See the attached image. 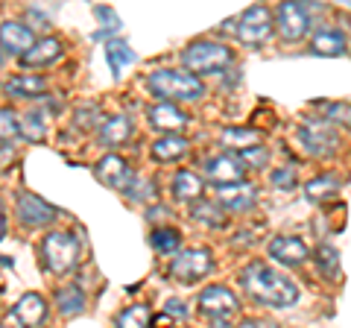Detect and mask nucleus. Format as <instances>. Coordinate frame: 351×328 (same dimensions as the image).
<instances>
[{
    "instance_id": "1",
    "label": "nucleus",
    "mask_w": 351,
    "mask_h": 328,
    "mask_svg": "<svg viewBox=\"0 0 351 328\" xmlns=\"http://www.w3.org/2000/svg\"><path fill=\"white\" fill-rule=\"evenodd\" d=\"M240 281L252 299H258L261 305H269V308H290V305L299 299V288L290 276H284L281 270L255 261L240 272Z\"/></svg>"
},
{
    "instance_id": "2",
    "label": "nucleus",
    "mask_w": 351,
    "mask_h": 328,
    "mask_svg": "<svg viewBox=\"0 0 351 328\" xmlns=\"http://www.w3.org/2000/svg\"><path fill=\"white\" fill-rule=\"evenodd\" d=\"M147 89L156 97H161L164 103H193L205 97V85L199 82V76L170 68L152 71L147 76Z\"/></svg>"
},
{
    "instance_id": "3",
    "label": "nucleus",
    "mask_w": 351,
    "mask_h": 328,
    "mask_svg": "<svg viewBox=\"0 0 351 328\" xmlns=\"http://www.w3.org/2000/svg\"><path fill=\"white\" fill-rule=\"evenodd\" d=\"M80 253H82V244H80V237L71 232H50L41 240L44 267H47L53 276L71 272L76 267V261H80Z\"/></svg>"
},
{
    "instance_id": "4",
    "label": "nucleus",
    "mask_w": 351,
    "mask_h": 328,
    "mask_svg": "<svg viewBox=\"0 0 351 328\" xmlns=\"http://www.w3.org/2000/svg\"><path fill=\"white\" fill-rule=\"evenodd\" d=\"M234 62V53L219 41H196L182 53V65L193 73H219Z\"/></svg>"
},
{
    "instance_id": "5",
    "label": "nucleus",
    "mask_w": 351,
    "mask_h": 328,
    "mask_svg": "<svg viewBox=\"0 0 351 328\" xmlns=\"http://www.w3.org/2000/svg\"><path fill=\"white\" fill-rule=\"evenodd\" d=\"M272 30H276V18H272V12L267 6H252L237 18V38L243 41L246 47L267 45Z\"/></svg>"
},
{
    "instance_id": "6",
    "label": "nucleus",
    "mask_w": 351,
    "mask_h": 328,
    "mask_svg": "<svg viewBox=\"0 0 351 328\" xmlns=\"http://www.w3.org/2000/svg\"><path fill=\"white\" fill-rule=\"evenodd\" d=\"M211 267H214L211 253L196 246V249H182V253L170 261V270L167 272H170V279H176V281L193 284V281L205 279L208 272H211Z\"/></svg>"
},
{
    "instance_id": "7",
    "label": "nucleus",
    "mask_w": 351,
    "mask_h": 328,
    "mask_svg": "<svg viewBox=\"0 0 351 328\" xmlns=\"http://www.w3.org/2000/svg\"><path fill=\"white\" fill-rule=\"evenodd\" d=\"M299 144H302V150L307 152V156L325 159V156H331V152L337 150L339 138L334 132V126L319 117V120H307V124L299 126Z\"/></svg>"
},
{
    "instance_id": "8",
    "label": "nucleus",
    "mask_w": 351,
    "mask_h": 328,
    "mask_svg": "<svg viewBox=\"0 0 351 328\" xmlns=\"http://www.w3.org/2000/svg\"><path fill=\"white\" fill-rule=\"evenodd\" d=\"M199 311L217 323H226L228 316H234L240 311V302L232 290L223 288V284H208V288L199 293Z\"/></svg>"
},
{
    "instance_id": "9",
    "label": "nucleus",
    "mask_w": 351,
    "mask_h": 328,
    "mask_svg": "<svg viewBox=\"0 0 351 328\" xmlns=\"http://www.w3.org/2000/svg\"><path fill=\"white\" fill-rule=\"evenodd\" d=\"M94 176L103 185H108V188L123 191V194L132 188V182H135V173H132L129 161L123 156H117V152H108V156H103L94 164Z\"/></svg>"
},
{
    "instance_id": "10",
    "label": "nucleus",
    "mask_w": 351,
    "mask_h": 328,
    "mask_svg": "<svg viewBox=\"0 0 351 328\" xmlns=\"http://www.w3.org/2000/svg\"><path fill=\"white\" fill-rule=\"evenodd\" d=\"M276 27L284 41H302L311 30V15L302 3H281L276 12Z\"/></svg>"
},
{
    "instance_id": "11",
    "label": "nucleus",
    "mask_w": 351,
    "mask_h": 328,
    "mask_svg": "<svg viewBox=\"0 0 351 328\" xmlns=\"http://www.w3.org/2000/svg\"><path fill=\"white\" fill-rule=\"evenodd\" d=\"M202 173H205V179H211L219 188V185L243 182L246 167H243V161H240L237 156H232V152H219V156H211L202 164Z\"/></svg>"
},
{
    "instance_id": "12",
    "label": "nucleus",
    "mask_w": 351,
    "mask_h": 328,
    "mask_svg": "<svg viewBox=\"0 0 351 328\" xmlns=\"http://www.w3.org/2000/svg\"><path fill=\"white\" fill-rule=\"evenodd\" d=\"M18 220L24 223L27 229H41V226H50L53 220L59 217V211L53 209L50 202H44L41 196L36 194H21L18 196Z\"/></svg>"
},
{
    "instance_id": "13",
    "label": "nucleus",
    "mask_w": 351,
    "mask_h": 328,
    "mask_svg": "<svg viewBox=\"0 0 351 328\" xmlns=\"http://www.w3.org/2000/svg\"><path fill=\"white\" fill-rule=\"evenodd\" d=\"M38 38L32 36V30L27 24H21V21H3V24H0V47H3L9 56L24 59Z\"/></svg>"
},
{
    "instance_id": "14",
    "label": "nucleus",
    "mask_w": 351,
    "mask_h": 328,
    "mask_svg": "<svg viewBox=\"0 0 351 328\" xmlns=\"http://www.w3.org/2000/svg\"><path fill=\"white\" fill-rule=\"evenodd\" d=\"M311 249L302 237H293V235H278L269 240V258L272 261H281L287 267H295V264H304Z\"/></svg>"
},
{
    "instance_id": "15",
    "label": "nucleus",
    "mask_w": 351,
    "mask_h": 328,
    "mask_svg": "<svg viewBox=\"0 0 351 328\" xmlns=\"http://www.w3.org/2000/svg\"><path fill=\"white\" fill-rule=\"evenodd\" d=\"M147 124L158 132H167V135H176L179 129L188 126V115L182 112L176 103H158V106H149L147 112Z\"/></svg>"
},
{
    "instance_id": "16",
    "label": "nucleus",
    "mask_w": 351,
    "mask_h": 328,
    "mask_svg": "<svg viewBox=\"0 0 351 328\" xmlns=\"http://www.w3.org/2000/svg\"><path fill=\"white\" fill-rule=\"evenodd\" d=\"M258 200V191L252 182H234V185H219L217 188V202L228 211H246Z\"/></svg>"
},
{
    "instance_id": "17",
    "label": "nucleus",
    "mask_w": 351,
    "mask_h": 328,
    "mask_svg": "<svg viewBox=\"0 0 351 328\" xmlns=\"http://www.w3.org/2000/svg\"><path fill=\"white\" fill-rule=\"evenodd\" d=\"M348 47L346 41V32L337 30V27H322L313 32L311 38V50L316 53V56H343Z\"/></svg>"
},
{
    "instance_id": "18",
    "label": "nucleus",
    "mask_w": 351,
    "mask_h": 328,
    "mask_svg": "<svg viewBox=\"0 0 351 328\" xmlns=\"http://www.w3.org/2000/svg\"><path fill=\"white\" fill-rule=\"evenodd\" d=\"M12 314L27 328H38L44 320H47V302H44V296H38V293H24V296L15 302Z\"/></svg>"
},
{
    "instance_id": "19",
    "label": "nucleus",
    "mask_w": 351,
    "mask_h": 328,
    "mask_svg": "<svg viewBox=\"0 0 351 328\" xmlns=\"http://www.w3.org/2000/svg\"><path fill=\"white\" fill-rule=\"evenodd\" d=\"M97 138H100L103 147H120V144H126V141L132 138V120L126 115H114V117L103 120Z\"/></svg>"
},
{
    "instance_id": "20",
    "label": "nucleus",
    "mask_w": 351,
    "mask_h": 328,
    "mask_svg": "<svg viewBox=\"0 0 351 328\" xmlns=\"http://www.w3.org/2000/svg\"><path fill=\"white\" fill-rule=\"evenodd\" d=\"M44 89H47V82H44V76H38V73H18L3 82V91L9 97H21V100L38 97V94H44Z\"/></svg>"
},
{
    "instance_id": "21",
    "label": "nucleus",
    "mask_w": 351,
    "mask_h": 328,
    "mask_svg": "<svg viewBox=\"0 0 351 328\" xmlns=\"http://www.w3.org/2000/svg\"><path fill=\"white\" fill-rule=\"evenodd\" d=\"M59 56H62V41L56 36H44V38H38L36 45H32V50L21 62H24L27 68H41V65L56 62Z\"/></svg>"
},
{
    "instance_id": "22",
    "label": "nucleus",
    "mask_w": 351,
    "mask_h": 328,
    "mask_svg": "<svg viewBox=\"0 0 351 328\" xmlns=\"http://www.w3.org/2000/svg\"><path fill=\"white\" fill-rule=\"evenodd\" d=\"M170 188H173V196H176V200L191 202V200H199V196H202L205 182H202V176H196L193 170H179V173L173 176Z\"/></svg>"
},
{
    "instance_id": "23",
    "label": "nucleus",
    "mask_w": 351,
    "mask_h": 328,
    "mask_svg": "<svg viewBox=\"0 0 351 328\" xmlns=\"http://www.w3.org/2000/svg\"><path fill=\"white\" fill-rule=\"evenodd\" d=\"M152 159L156 161H176V159H182L184 152H188V138H182V135H164L158 141H152Z\"/></svg>"
},
{
    "instance_id": "24",
    "label": "nucleus",
    "mask_w": 351,
    "mask_h": 328,
    "mask_svg": "<svg viewBox=\"0 0 351 328\" xmlns=\"http://www.w3.org/2000/svg\"><path fill=\"white\" fill-rule=\"evenodd\" d=\"M219 141H223L226 147H234V150H255L261 147L263 135L258 132V129H246V126H237V129H223L219 132Z\"/></svg>"
},
{
    "instance_id": "25",
    "label": "nucleus",
    "mask_w": 351,
    "mask_h": 328,
    "mask_svg": "<svg viewBox=\"0 0 351 328\" xmlns=\"http://www.w3.org/2000/svg\"><path fill=\"white\" fill-rule=\"evenodd\" d=\"M53 299H56V308L64 316H73V314L85 311V293H82V288H76V284H64V288H59Z\"/></svg>"
},
{
    "instance_id": "26",
    "label": "nucleus",
    "mask_w": 351,
    "mask_h": 328,
    "mask_svg": "<svg viewBox=\"0 0 351 328\" xmlns=\"http://www.w3.org/2000/svg\"><path fill=\"white\" fill-rule=\"evenodd\" d=\"M191 217L196 223H202L208 229H219V226H226V209L219 202H208V200H199L191 209Z\"/></svg>"
},
{
    "instance_id": "27",
    "label": "nucleus",
    "mask_w": 351,
    "mask_h": 328,
    "mask_svg": "<svg viewBox=\"0 0 351 328\" xmlns=\"http://www.w3.org/2000/svg\"><path fill=\"white\" fill-rule=\"evenodd\" d=\"M339 194V179L337 176H319V179H311L304 185V196L311 202H328Z\"/></svg>"
},
{
    "instance_id": "28",
    "label": "nucleus",
    "mask_w": 351,
    "mask_h": 328,
    "mask_svg": "<svg viewBox=\"0 0 351 328\" xmlns=\"http://www.w3.org/2000/svg\"><path fill=\"white\" fill-rule=\"evenodd\" d=\"M149 325H152V308L149 305H129L114 323V328H149Z\"/></svg>"
},
{
    "instance_id": "29",
    "label": "nucleus",
    "mask_w": 351,
    "mask_h": 328,
    "mask_svg": "<svg viewBox=\"0 0 351 328\" xmlns=\"http://www.w3.org/2000/svg\"><path fill=\"white\" fill-rule=\"evenodd\" d=\"M149 244H152V249H156V253L170 255V253H176V249H179L182 235H179V229H173V226H161V229H152Z\"/></svg>"
},
{
    "instance_id": "30",
    "label": "nucleus",
    "mask_w": 351,
    "mask_h": 328,
    "mask_svg": "<svg viewBox=\"0 0 351 328\" xmlns=\"http://www.w3.org/2000/svg\"><path fill=\"white\" fill-rule=\"evenodd\" d=\"M316 267L322 270L325 279H337L339 276V253H337L334 246L322 244L319 249H316Z\"/></svg>"
},
{
    "instance_id": "31",
    "label": "nucleus",
    "mask_w": 351,
    "mask_h": 328,
    "mask_svg": "<svg viewBox=\"0 0 351 328\" xmlns=\"http://www.w3.org/2000/svg\"><path fill=\"white\" fill-rule=\"evenodd\" d=\"M106 56H108L112 71L120 73L132 62V50H129V45H123V41H108V45H106Z\"/></svg>"
},
{
    "instance_id": "32",
    "label": "nucleus",
    "mask_w": 351,
    "mask_h": 328,
    "mask_svg": "<svg viewBox=\"0 0 351 328\" xmlns=\"http://www.w3.org/2000/svg\"><path fill=\"white\" fill-rule=\"evenodd\" d=\"M21 135V120L15 115V108L3 106L0 108V141H15Z\"/></svg>"
},
{
    "instance_id": "33",
    "label": "nucleus",
    "mask_w": 351,
    "mask_h": 328,
    "mask_svg": "<svg viewBox=\"0 0 351 328\" xmlns=\"http://www.w3.org/2000/svg\"><path fill=\"white\" fill-rule=\"evenodd\" d=\"M21 135L27 141H41L47 135V124H44V117L38 112H29L24 120H21Z\"/></svg>"
},
{
    "instance_id": "34",
    "label": "nucleus",
    "mask_w": 351,
    "mask_h": 328,
    "mask_svg": "<svg viewBox=\"0 0 351 328\" xmlns=\"http://www.w3.org/2000/svg\"><path fill=\"white\" fill-rule=\"evenodd\" d=\"M322 112H325V117L322 120H328V124H348L351 126V106H346V103H325V106H319Z\"/></svg>"
},
{
    "instance_id": "35",
    "label": "nucleus",
    "mask_w": 351,
    "mask_h": 328,
    "mask_svg": "<svg viewBox=\"0 0 351 328\" xmlns=\"http://www.w3.org/2000/svg\"><path fill=\"white\" fill-rule=\"evenodd\" d=\"M129 196H132V200H149V196H152V200H156V182H147V179H135V182H132V188L126 191Z\"/></svg>"
},
{
    "instance_id": "36",
    "label": "nucleus",
    "mask_w": 351,
    "mask_h": 328,
    "mask_svg": "<svg viewBox=\"0 0 351 328\" xmlns=\"http://www.w3.org/2000/svg\"><path fill=\"white\" fill-rule=\"evenodd\" d=\"M272 185H276V188H281V191H290L293 185H295V170L293 167H281V170H276L272 173Z\"/></svg>"
},
{
    "instance_id": "37",
    "label": "nucleus",
    "mask_w": 351,
    "mask_h": 328,
    "mask_svg": "<svg viewBox=\"0 0 351 328\" xmlns=\"http://www.w3.org/2000/svg\"><path fill=\"white\" fill-rule=\"evenodd\" d=\"M164 314H167L170 320H184V305L179 299H167V305H164Z\"/></svg>"
},
{
    "instance_id": "38",
    "label": "nucleus",
    "mask_w": 351,
    "mask_h": 328,
    "mask_svg": "<svg viewBox=\"0 0 351 328\" xmlns=\"http://www.w3.org/2000/svg\"><path fill=\"white\" fill-rule=\"evenodd\" d=\"M237 328H278V323H269V320H263V316H249V320H243Z\"/></svg>"
},
{
    "instance_id": "39",
    "label": "nucleus",
    "mask_w": 351,
    "mask_h": 328,
    "mask_svg": "<svg viewBox=\"0 0 351 328\" xmlns=\"http://www.w3.org/2000/svg\"><path fill=\"white\" fill-rule=\"evenodd\" d=\"M0 328H27V325H24V323H21V320H18V316H15V314H9V316H6V320H3V323H0Z\"/></svg>"
},
{
    "instance_id": "40",
    "label": "nucleus",
    "mask_w": 351,
    "mask_h": 328,
    "mask_svg": "<svg viewBox=\"0 0 351 328\" xmlns=\"http://www.w3.org/2000/svg\"><path fill=\"white\" fill-rule=\"evenodd\" d=\"M3 232H6V211H3V205H0V240H3Z\"/></svg>"
}]
</instances>
